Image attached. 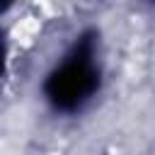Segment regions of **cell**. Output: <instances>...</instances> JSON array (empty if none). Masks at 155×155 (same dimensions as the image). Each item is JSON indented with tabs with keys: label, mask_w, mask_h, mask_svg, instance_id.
Segmentation results:
<instances>
[{
	"label": "cell",
	"mask_w": 155,
	"mask_h": 155,
	"mask_svg": "<svg viewBox=\"0 0 155 155\" xmlns=\"http://www.w3.org/2000/svg\"><path fill=\"white\" fill-rule=\"evenodd\" d=\"M97 82L99 78L90 63V51L82 48L56 73H51V78L46 80V97L58 109H75L97 90Z\"/></svg>",
	"instance_id": "6da1fadb"
}]
</instances>
